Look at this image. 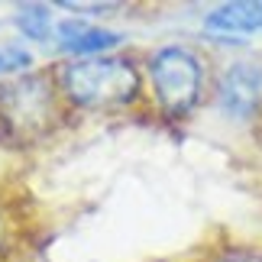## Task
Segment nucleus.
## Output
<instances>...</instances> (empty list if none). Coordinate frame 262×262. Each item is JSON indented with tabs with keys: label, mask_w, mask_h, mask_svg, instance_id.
<instances>
[{
	"label": "nucleus",
	"mask_w": 262,
	"mask_h": 262,
	"mask_svg": "<svg viewBox=\"0 0 262 262\" xmlns=\"http://www.w3.org/2000/svg\"><path fill=\"white\" fill-rule=\"evenodd\" d=\"M10 23H13V33L23 39V42H36V46H52L55 39V26L58 16L49 4H36V0H23V4L10 7Z\"/></svg>",
	"instance_id": "nucleus-7"
},
{
	"label": "nucleus",
	"mask_w": 262,
	"mask_h": 262,
	"mask_svg": "<svg viewBox=\"0 0 262 262\" xmlns=\"http://www.w3.org/2000/svg\"><path fill=\"white\" fill-rule=\"evenodd\" d=\"M149 88L165 117H188L204 94V62L188 46H162L146 62Z\"/></svg>",
	"instance_id": "nucleus-3"
},
{
	"label": "nucleus",
	"mask_w": 262,
	"mask_h": 262,
	"mask_svg": "<svg viewBox=\"0 0 262 262\" xmlns=\"http://www.w3.org/2000/svg\"><path fill=\"white\" fill-rule=\"evenodd\" d=\"M217 107L230 120H253L262 107V62L239 58L217 81Z\"/></svg>",
	"instance_id": "nucleus-5"
},
{
	"label": "nucleus",
	"mask_w": 262,
	"mask_h": 262,
	"mask_svg": "<svg viewBox=\"0 0 262 262\" xmlns=\"http://www.w3.org/2000/svg\"><path fill=\"white\" fill-rule=\"evenodd\" d=\"M62 94L55 72H26L0 81V139L13 146H33L52 133L62 120Z\"/></svg>",
	"instance_id": "nucleus-2"
},
{
	"label": "nucleus",
	"mask_w": 262,
	"mask_h": 262,
	"mask_svg": "<svg viewBox=\"0 0 262 262\" xmlns=\"http://www.w3.org/2000/svg\"><path fill=\"white\" fill-rule=\"evenodd\" d=\"M123 42H126V36L120 33V29L104 26V23H97V19H88V16H58L55 39H52L55 52L72 58V62L110 55Z\"/></svg>",
	"instance_id": "nucleus-4"
},
{
	"label": "nucleus",
	"mask_w": 262,
	"mask_h": 262,
	"mask_svg": "<svg viewBox=\"0 0 262 262\" xmlns=\"http://www.w3.org/2000/svg\"><path fill=\"white\" fill-rule=\"evenodd\" d=\"M204 33L217 39H246L262 33V0H230L204 16Z\"/></svg>",
	"instance_id": "nucleus-6"
},
{
	"label": "nucleus",
	"mask_w": 262,
	"mask_h": 262,
	"mask_svg": "<svg viewBox=\"0 0 262 262\" xmlns=\"http://www.w3.org/2000/svg\"><path fill=\"white\" fill-rule=\"evenodd\" d=\"M58 94L78 110H123L143 94V75L123 55L65 62L55 72Z\"/></svg>",
	"instance_id": "nucleus-1"
},
{
	"label": "nucleus",
	"mask_w": 262,
	"mask_h": 262,
	"mask_svg": "<svg viewBox=\"0 0 262 262\" xmlns=\"http://www.w3.org/2000/svg\"><path fill=\"white\" fill-rule=\"evenodd\" d=\"M68 13H117L120 4H72V0H62L58 4Z\"/></svg>",
	"instance_id": "nucleus-9"
},
{
	"label": "nucleus",
	"mask_w": 262,
	"mask_h": 262,
	"mask_svg": "<svg viewBox=\"0 0 262 262\" xmlns=\"http://www.w3.org/2000/svg\"><path fill=\"white\" fill-rule=\"evenodd\" d=\"M33 65H36V55L23 39L19 36H0V78L4 81L33 72Z\"/></svg>",
	"instance_id": "nucleus-8"
},
{
	"label": "nucleus",
	"mask_w": 262,
	"mask_h": 262,
	"mask_svg": "<svg viewBox=\"0 0 262 262\" xmlns=\"http://www.w3.org/2000/svg\"><path fill=\"white\" fill-rule=\"evenodd\" d=\"M214 262H262V249H249V246H243V249H224Z\"/></svg>",
	"instance_id": "nucleus-10"
}]
</instances>
